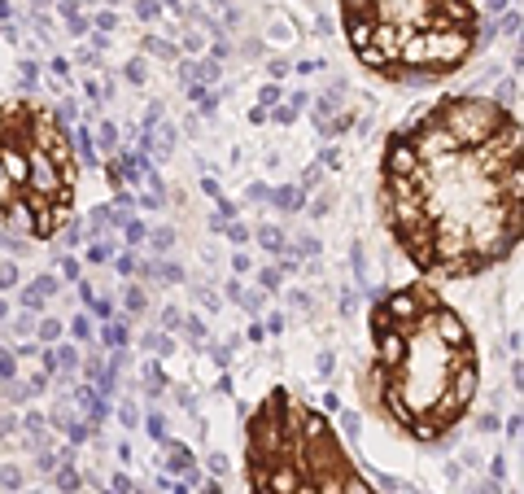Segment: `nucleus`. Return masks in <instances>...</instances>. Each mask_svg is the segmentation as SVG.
Returning a JSON list of instances; mask_svg holds the SVG:
<instances>
[{"mask_svg": "<svg viewBox=\"0 0 524 494\" xmlns=\"http://www.w3.org/2000/svg\"><path fill=\"white\" fill-rule=\"evenodd\" d=\"M380 219L424 280H468L520 245V118L450 92L385 136Z\"/></svg>", "mask_w": 524, "mask_h": 494, "instance_id": "obj_1", "label": "nucleus"}, {"mask_svg": "<svg viewBox=\"0 0 524 494\" xmlns=\"http://www.w3.org/2000/svg\"><path fill=\"white\" fill-rule=\"evenodd\" d=\"M372 359L362 407L411 442H446L480 394V359L468 320L428 280L372 293Z\"/></svg>", "mask_w": 524, "mask_h": 494, "instance_id": "obj_2", "label": "nucleus"}, {"mask_svg": "<svg viewBox=\"0 0 524 494\" xmlns=\"http://www.w3.org/2000/svg\"><path fill=\"white\" fill-rule=\"evenodd\" d=\"M341 31L372 74L424 88L450 79L480 53L476 0H336Z\"/></svg>", "mask_w": 524, "mask_h": 494, "instance_id": "obj_3", "label": "nucleus"}, {"mask_svg": "<svg viewBox=\"0 0 524 494\" xmlns=\"http://www.w3.org/2000/svg\"><path fill=\"white\" fill-rule=\"evenodd\" d=\"M249 494H376L324 411L275 385L245 424Z\"/></svg>", "mask_w": 524, "mask_h": 494, "instance_id": "obj_4", "label": "nucleus"}, {"mask_svg": "<svg viewBox=\"0 0 524 494\" xmlns=\"http://www.w3.org/2000/svg\"><path fill=\"white\" fill-rule=\"evenodd\" d=\"M162 446H166V455H171L166 468L175 472V477H197V460H192V450H188L184 442H171V438H166Z\"/></svg>", "mask_w": 524, "mask_h": 494, "instance_id": "obj_5", "label": "nucleus"}, {"mask_svg": "<svg viewBox=\"0 0 524 494\" xmlns=\"http://www.w3.org/2000/svg\"><path fill=\"white\" fill-rule=\"evenodd\" d=\"M254 241H258L262 254H284L289 236H284V228H280V223H258V228H254Z\"/></svg>", "mask_w": 524, "mask_h": 494, "instance_id": "obj_6", "label": "nucleus"}, {"mask_svg": "<svg viewBox=\"0 0 524 494\" xmlns=\"http://www.w3.org/2000/svg\"><path fill=\"white\" fill-rule=\"evenodd\" d=\"M140 57H162V62H179V44H171V39H162V35H145L140 39Z\"/></svg>", "mask_w": 524, "mask_h": 494, "instance_id": "obj_7", "label": "nucleus"}, {"mask_svg": "<svg viewBox=\"0 0 524 494\" xmlns=\"http://www.w3.org/2000/svg\"><path fill=\"white\" fill-rule=\"evenodd\" d=\"M267 202L275 206V210H284V214H297V210H306V193H301V188H271V197H267Z\"/></svg>", "mask_w": 524, "mask_h": 494, "instance_id": "obj_8", "label": "nucleus"}, {"mask_svg": "<svg viewBox=\"0 0 524 494\" xmlns=\"http://www.w3.org/2000/svg\"><path fill=\"white\" fill-rule=\"evenodd\" d=\"M0 245H5V254H9V259L13 263H22V259H31V254H35V241H31V236H18V232H0Z\"/></svg>", "mask_w": 524, "mask_h": 494, "instance_id": "obj_9", "label": "nucleus"}, {"mask_svg": "<svg viewBox=\"0 0 524 494\" xmlns=\"http://www.w3.org/2000/svg\"><path fill=\"white\" fill-rule=\"evenodd\" d=\"M66 337V324L62 320H53V315H39V320H35V342H62Z\"/></svg>", "mask_w": 524, "mask_h": 494, "instance_id": "obj_10", "label": "nucleus"}, {"mask_svg": "<svg viewBox=\"0 0 524 494\" xmlns=\"http://www.w3.org/2000/svg\"><path fill=\"white\" fill-rule=\"evenodd\" d=\"M123 306H127V315H145V306H149L145 285H123Z\"/></svg>", "mask_w": 524, "mask_h": 494, "instance_id": "obj_11", "label": "nucleus"}, {"mask_svg": "<svg viewBox=\"0 0 524 494\" xmlns=\"http://www.w3.org/2000/svg\"><path fill=\"white\" fill-rule=\"evenodd\" d=\"M110 223H114V210H110V206H96V210L88 214V236H96V241H100V236L110 232Z\"/></svg>", "mask_w": 524, "mask_h": 494, "instance_id": "obj_12", "label": "nucleus"}, {"mask_svg": "<svg viewBox=\"0 0 524 494\" xmlns=\"http://www.w3.org/2000/svg\"><path fill=\"white\" fill-rule=\"evenodd\" d=\"M79 372L88 377V385H105V363H100V354H88V359H79Z\"/></svg>", "mask_w": 524, "mask_h": 494, "instance_id": "obj_13", "label": "nucleus"}, {"mask_svg": "<svg viewBox=\"0 0 524 494\" xmlns=\"http://www.w3.org/2000/svg\"><path fill=\"white\" fill-rule=\"evenodd\" d=\"M127 337H131V332H127V315H123V320H110V324H105V346L123 350V346H127Z\"/></svg>", "mask_w": 524, "mask_h": 494, "instance_id": "obj_14", "label": "nucleus"}, {"mask_svg": "<svg viewBox=\"0 0 524 494\" xmlns=\"http://www.w3.org/2000/svg\"><path fill=\"white\" fill-rule=\"evenodd\" d=\"M118 228H123V241H127L131 249H136V245H145V236H149V228L140 223V219H131V214H127V219L118 223Z\"/></svg>", "mask_w": 524, "mask_h": 494, "instance_id": "obj_15", "label": "nucleus"}, {"mask_svg": "<svg viewBox=\"0 0 524 494\" xmlns=\"http://www.w3.org/2000/svg\"><path fill=\"white\" fill-rule=\"evenodd\" d=\"M218 79H223V66H218L214 57H206V62H197V84H201V88L218 84Z\"/></svg>", "mask_w": 524, "mask_h": 494, "instance_id": "obj_16", "label": "nucleus"}, {"mask_svg": "<svg viewBox=\"0 0 524 494\" xmlns=\"http://www.w3.org/2000/svg\"><path fill=\"white\" fill-rule=\"evenodd\" d=\"M35 320H39V315H27V311H22V315L9 324V332H13L18 342H31V337H35Z\"/></svg>", "mask_w": 524, "mask_h": 494, "instance_id": "obj_17", "label": "nucleus"}, {"mask_svg": "<svg viewBox=\"0 0 524 494\" xmlns=\"http://www.w3.org/2000/svg\"><path fill=\"white\" fill-rule=\"evenodd\" d=\"M66 332H70V342H74V346H84V342H92V320H88V315H74Z\"/></svg>", "mask_w": 524, "mask_h": 494, "instance_id": "obj_18", "label": "nucleus"}, {"mask_svg": "<svg viewBox=\"0 0 524 494\" xmlns=\"http://www.w3.org/2000/svg\"><path fill=\"white\" fill-rule=\"evenodd\" d=\"M123 74H127V84H145V79H149V57H131V62L123 66Z\"/></svg>", "mask_w": 524, "mask_h": 494, "instance_id": "obj_19", "label": "nucleus"}, {"mask_svg": "<svg viewBox=\"0 0 524 494\" xmlns=\"http://www.w3.org/2000/svg\"><path fill=\"white\" fill-rule=\"evenodd\" d=\"M153 275L166 280V285H184V267L179 263H153Z\"/></svg>", "mask_w": 524, "mask_h": 494, "instance_id": "obj_20", "label": "nucleus"}, {"mask_svg": "<svg viewBox=\"0 0 524 494\" xmlns=\"http://www.w3.org/2000/svg\"><path fill=\"white\" fill-rule=\"evenodd\" d=\"M145 241H149V245H153L157 254H166V249L175 245V228H153V232L145 236Z\"/></svg>", "mask_w": 524, "mask_h": 494, "instance_id": "obj_21", "label": "nucleus"}, {"mask_svg": "<svg viewBox=\"0 0 524 494\" xmlns=\"http://www.w3.org/2000/svg\"><path fill=\"white\" fill-rule=\"evenodd\" d=\"M44 302H48V298H39L35 289H22V293H18V306H22L27 315H44Z\"/></svg>", "mask_w": 524, "mask_h": 494, "instance_id": "obj_22", "label": "nucleus"}, {"mask_svg": "<svg viewBox=\"0 0 524 494\" xmlns=\"http://www.w3.org/2000/svg\"><path fill=\"white\" fill-rule=\"evenodd\" d=\"M53 486H57V490H62V494H70V490L79 486V472H74L70 464H62V468H57V472H53Z\"/></svg>", "mask_w": 524, "mask_h": 494, "instance_id": "obj_23", "label": "nucleus"}, {"mask_svg": "<svg viewBox=\"0 0 524 494\" xmlns=\"http://www.w3.org/2000/svg\"><path fill=\"white\" fill-rule=\"evenodd\" d=\"M31 289L39 293V298H53V293L62 289V275H57V271H44V275H39V280H35Z\"/></svg>", "mask_w": 524, "mask_h": 494, "instance_id": "obj_24", "label": "nucleus"}, {"mask_svg": "<svg viewBox=\"0 0 524 494\" xmlns=\"http://www.w3.org/2000/svg\"><path fill=\"white\" fill-rule=\"evenodd\" d=\"M179 328H184L188 342H206V337H210V332H206V320H197V315H184V324H179Z\"/></svg>", "mask_w": 524, "mask_h": 494, "instance_id": "obj_25", "label": "nucleus"}, {"mask_svg": "<svg viewBox=\"0 0 524 494\" xmlns=\"http://www.w3.org/2000/svg\"><path fill=\"white\" fill-rule=\"evenodd\" d=\"M145 429H149L153 442H166V416H162V411H149V416H145Z\"/></svg>", "mask_w": 524, "mask_h": 494, "instance_id": "obj_26", "label": "nucleus"}, {"mask_svg": "<svg viewBox=\"0 0 524 494\" xmlns=\"http://www.w3.org/2000/svg\"><path fill=\"white\" fill-rule=\"evenodd\" d=\"M280 280H284V275H280V267H258V289H262V293H275Z\"/></svg>", "mask_w": 524, "mask_h": 494, "instance_id": "obj_27", "label": "nucleus"}, {"mask_svg": "<svg viewBox=\"0 0 524 494\" xmlns=\"http://www.w3.org/2000/svg\"><path fill=\"white\" fill-rule=\"evenodd\" d=\"M92 136H96V145H100V149H118V127H114V123H100Z\"/></svg>", "mask_w": 524, "mask_h": 494, "instance_id": "obj_28", "label": "nucleus"}, {"mask_svg": "<svg viewBox=\"0 0 524 494\" xmlns=\"http://www.w3.org/2000/svg\"><path fill=\"white\" fill-rule=\"evenodd\" d=\"M223 232H228V241H232V245H245V241H254V232H249L245 223H240V219H232Z\"/></svg>", "mask_w": 524, "mask_h": 494, "instance_id": "obj_29", "label": "nucleus"}, {"mask_svg": "<svg viewBox=\"0 0 524 494\" xmlns=\"http://www.w3.org/2000/svg\"><path fill=\"white\" fill-rule=\"evenodd\" d=\"M18 285V263L9 259V263H0V293H9Z\"/></svg>", "mask_w": 524, "mask_h": 494, "instance_id": "obj_30", "label": "nucleus"}, {"mask_svg": "<svg viewBox=\"0 0 524 494\" xmlns=\"http://www.w3.org/2000/svg\"><path fill=\"white\" fill-rule=\"evenodd\" d=\"M18 84H22V88H35V84H39V66H35V62H22V66H18Z\"/></svg>", "mask_w": 524, "mask_h": 494, "instance_id": "obj_31", "label": "nucleus"}, {"mask_svg": "<svg viewBox=\"0 0 524 494\" xmlns=\"http://www.w3.org/2000/svg\"><path fill=\"white\" fill-rule=\"evenodd\" d=\"M297 114H301V110L289 105V101H284V105H275V110H267V118H275V123H297Z\"/></svg>", "mask_w": 524, "mask_h": 494, "instance_id": "obj_32", "label": "nucleus"}, {"mask_svg": "<svg viewBox=\"0 0 524 494\" xmlns=\"http://www.w3.org/2000/svg\"><path fill=\"white\" fill-rule=\"evenodd\" d=\"M157 324H162V332H175L179 324H184V315H179V306H162V320Z\"/></svg>", "mask_w": 524, "mask_h": 494, "instance_id": "obj_33", "label": "nucleus"}, {"mask_svg": "<svg viewBox=\"0 0 524 494\" xmlns=\"http://www.w3.org/2000/svg\"><path fill=\"white\" fill-rule=\"evenodd\" d=\"M0 486H5V490H18V486H22V472H18L13 464H5V468H0Z\"/></svg>", "mask_w": 524, "mask_h": 494, "instance_id": "obj_34", "label": "nucleus"}, {"mask_svg": "<svg viewBox=\"0 0 524 494\" xmlns=\"http://www.w3.org/2000/svg\"><path fill=\"white\" fill-rule=\"evenodd\" d=\"M5 398H9V403H31V398H35V389H31V385H9V389H5Z\"/></svg>", "mask_w": 524, "mask_h": 494, "instance_id": "obj_35", "label": "nucleus"}, {"mask_svg": "<svg viewBox=\"0 0 524 494\" xmlns=\"http://www.w3.org/2000/svg\"><path fill=\"white\" fill-rule=\"evenodd\" d=\"M114 267L123 271V275H136V267H140V263H136V254H131V249H123V254L114 259Z\"/></svg>", "mask_w": 524, "mask_h": 494, "instance_id": "obj_36", "label": "nucleus"}, {"mask_svg": "<svg viewBox=\"0 0 524 494\" xmlns=\"http://www.w3.org/2000/svg\"><path fill=\"white\" fill-rule=\"evenodd\" d=\"M118 420H123L127 429H136V424H140V407H136V403H123V407H118Z\"/></svg>", "mask_w": 524, "mask_h": 494, "instance_id": "obj_37", "label": "nucleus"}, {"mask_svg": "<svg viewBox=\"0 0 524 494\" xmlns=\"http://www.w3.org/2000/svg\"><path fill=\"white\" fill-rule=\"evenodd\" d=\"M13 372H18V359L9 350H0V381H13Z\"/></svg>", "mask_w": 524, "mask_h": 494, "instance_id": "obj_38", "label": "nucleus"}, {"mask_svg": "<svg viewBox=\"0 0 524 494\" xmlns=\"http://www.w3.org/2000/svg\"><path fill=\"white\" fill-rule=\"evenodd\" d=\"M341 433H346V438H358V411H341Z\"/></svg>", "mask_w": 524, "mask_h": 494, "instance_id": "obj_39", "label": "nucleus"}, {"mask_svg": "<svg viewBox=\"0 0 524 494\" xmlns=\"http://www.w3.org/2000/svg\"><path fill=\"white\" fill-rule=\"evenodd\" d=\"M232 271H236V275H245V271H254V259H249V254H245V249H236V254H232Z\"/></svg>", "mask_w": 524, "mask_h": 494, "instance_id": "obj_40", "label": "nucleus"}, {"mask_svg": "<svg viewBox=\"0 0 524 494\" xmlns=\"http://www.w3.org/2000/svg\"><path fill=\"white\" fill-rule=\"evenodd\" d=\"M210 57H214V62H218V57H232V39L214 35V44H210Z\"/></svg>", "mask_w": 524, "mask_h": 494, "instance_id": "obj_41", "label": "nucleus"}, {"mask_svg": "<svg viewBox=\"0 0 524 494\" xmlns=\"http://www.w3.org/2000/svg\"><path fill=\"white\" fill-rule=\"evenodd\" d=\"M258 105H262V110L280 105V88H275V84H267V88H262V96H258Z\"/></svg>", "mask_w": 524, "mask_h": 494, "instance_id": "obj_42", "label": "nucleus"}, {"mask_svg": "<svg viewBox=\"0 0 524 494\" xmlns=\"http://www.w3.org/2000/svg\"><path fill=\"white\" fill-rule=\"evenodd\" d=\"M192 293H197V302H201V306H206V311H218V298H214V293H210L206 285H197Z\"/></svg>", "mask_w": 524, "mask_h": 494, "instance_id": "obj_43", "label": "nucleus"}, {"mask_svg": "<svg viewBox=\"0 0 524 494\" xmlns=\"http://www.w3.org/2000/svg\"><path fill=\"white\" fill-rule=\"evenodd\" d=\"M57 275H66V280H79V263H74V259H57Z\"/></svg>", "mask_w": 524, "mask_h": 494, "instance_id": "obj_44", "label": "nucleus"}, {"mask_svg": "<svg viewBox=\"0 0 524 494\" xmlns=\"http://www.w3.org/2000/svg\"><path fill=\"white\" fill-rule=\"evenodd\" d=\"M328 206H332V193H319V197H315V206H310V214H315V219H324Z\"/></svg>", "mask_w": 524, "mask_h": 494, "instance_id": "obj_45", "label": "nucleus"}, {"mask_svg": "<svg viewBox=\"0 0 524 494\" xmlns=\"http://www.w3.org/2000/svg\"><path fill=\"white\" fill-rule=\"evenodd\" d=\"M136 13H140V18H157V13H162V5H157V0H136Z\"/></svg>", "mask_w": 524, "mask_h": 494, "instance_id": "obj_46", "label": "nucleus"}, {"mask_svg": "<svg viewBox=\"0 0 524 494\" xmlns=\"http://www.w3.org/2000/svg\"><path fill=\"white\" fill-rule=\"evenodd\" d=\"M114 27H118V13H96V31L100 35H110Z\"/></svg>", "mask_w": 524, "mask_h": 494, "instance_id": "obj_47", "label": "nucleus"}, {"mask_svg": "<svg viewBox=\"0 0 524 494\" xmlns=\"http://www.w3.org/2000/svg\"><path fill=\"white\" fill-rule=\"evenodd\" d=\"M267 197H271L267 184H249V188H245V202H267Z\"/></svg>", "mask_w": 524, "mask_h": 494, "instance_id": "obj_48", "label": "nucleus"}, {"mask_svg": "<svg viewBox=\"0 0 524 494\" xmlns=\"http://www.w3.org/2000/svg\"><path fill=\"white\" fill-rule=\"evenodd\" d=\"M201 48H206V44H201V35H197V31H188V35H184V44H179V53H201Z\"/></svg>", "mask_w": 524, "mask_h": 494, "instance_id": "obj_49", "label": "nucleus"}, {"mask_svg": "<svg viewBox=\"0 0 524 494\" xmlns=\"http://www.w3.org/2000/svg\"><path fill=\"white\" fill-rule=\"evenodd\" d=\"M271 79H289V62H284V57H271Z\"/></svg>", "mask_w": 524, "mask_h": 494, "instance_id": "obj_50", "label": "nucleus"}, {"mask_svg": "<svg viewBox=\"0 0 524 494\" xmlns=\"http://www.w3.org/2000/svg\"><path fill=\"white\" fill-rule=\"evenodd\" d=\"M498 424H502V420L494 416V411H485V416H480V420H476V429H480V433H494Z\"/></svg>", "mask_w": 524, "mask_h": 494, "instance_id": "obj_51", "label": "nucleus"}, {"mask_svg": "<svg viewBox=\"0 0 524 494\" xmlns=\"http://www.w3.org/2000/svg\"><path fill=\"white\" fill-rule=\"evenodd\" d=\"M240 306H245L249 315H258V311H262V298H258V293H245V298H240Z\"/></svg>", "mask_w": 524, "mask_h": 494, "instance_id": "obj_52", "label": "nucleus"}, {"mask_svg": "<svg viewBox=\"0 0 524 494\" xmlns=\"http://www.w3.org/2000/svg\"><path fill=\"white\" fill-rule=\"evenodd\" d=\"M92 298H96V293H92V285H88V280H79V302H84V306H92Z\"/></svg>", "mask_w": 524, "mask_h": 494, "instance_id": "obj_53", "label": "nucleus"}, {"mask_svg": "<svg viewBox=\"0 0 524 494\" xmlns=\"http://www.w3.org/2000/svg\"><path fill=\"white\" fill-rule=\"evenodd\" d=\"M262 332H284V315H267V328Z\"/></svg>", "mask_w": 524, "mask_h": 494, "instance_id": "obj_54", "label": "nucleus"}, {"mask_svg": "<svg viewBox=\"0 0 524 494\" xmlns=\"http://www.w3.org/2000/svg\"><path fill=\"white\" fill-rule=\"evenodd\" d=\"M228 298L240 302V298H245V285H240V280H228Z\"/></svg>", "mask_w": 524, "mask_h": 494, "instance_id": "obj_55", "label": "nucleus"}, {"mask_svg": "<svg viewBox=\"0 0 524 494\" xmlns=\"http://www.w3.org/2000/svg\"><path fill=\"white\" fill-rule=\"evenodd\" d=\"M210 472H214V477H223V472H228V460H223V455H210Z\"/></svg>", "mask_w": 524, "mask_h": 494, "instance_id": "obj_56", "label": "nucleus"}, {"mask_svg": "<svg viewBox=\"0 0 524 494\" xmlns=\"http://www.w3.org/2000/svg\"><path fill=\"white\" fill-rule=\"evenodd\" d=\"M70 35H88V18H70Z\"/></svg>", "mask_w": 524, "mask_h": 494, "instance_id": "obj_57", "label": "nucleus"}, {"mask_svg": "<svg viewBox=\"0 0 524 494\" xmlns=\"http://www.w3.org/2000/svg\"><path fill=\"white\" fill-rule=\"evenodd\" d=\"M79 62H84V66H100V57H96V53H88V48H79Z\"/></svg>", "mask_w": 524, "mask_h": 494, "instance_id": "obj_58", "label": "nucleus"}, {"mask_svg": "<svg viewBox=\"0 0 524 494\" xmlns=\"http://www.w3.org/2000/svg\"><path fill=\"white\" fill-rule=\"evenodd\" d=\"M201 494H223V486H218V477H210V481H206V490H201Z\"/></svg>", "mask_w": 524, "mask_h": 494, "instance_id": "obj_59", "label": "nucleus"}, {"mask_svg": "<svg viewBox=\"0 0 524 494\" xmlns=\"http://www.w3.org/2000/svg\"><path fill=\"white\" fill-rule=\"evenodd\" d=\"M0 18H5V22L13 18V5H9V0H0Z\"/></svg>", "mask_w": 524, "mask_h": 494, "instance_id": "obj_60", "label": "nucleus"}, {"mask_svg": "<svg viewBox=\"0 0 524 494\" xmlns=\"http://www.w3.org/2000/svg\"><path fill=\"white\" fill-rule=\"evenodd\" d=\"M157 5H166V9H175V13H184V5H179V0H157Z\"/></svg>", "mask_w": 524, "mask_h": 494, "instance_id": "obj_61", "label": "nucleus"}, {"mask_svg": "<svg viewBox=\"0 0 524 494\" xmlns=\"http://www.w3.org/2000/svg\"><path fill=\"white\" fill-rule=\"evenodd\" d=\"M5 315H9V302H5V298H0V320H5Z\"/></svg>", "mask_w": 524, "mask_h": 494, "instance_id": "obj_62", "label": "nucleus"}]
</instances>
